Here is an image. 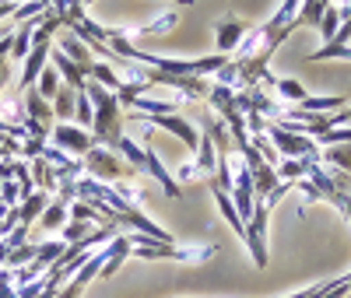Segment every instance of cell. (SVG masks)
I'll use <instances>...</instances> for the list:
<instances>
[{
	"mask_svg": "<svg viewBox=\"0 0 351 298\" xmlns=\"http://www.w3.org/2000/svg\"><path fill=\"white\" fill-rule=\"evenodd\" d=\"M77 123H81V130H92V123H95V109H92V99H88V92H77Z\"/></svg>",
	"mask_w": 351,
	"mask_h": 298,
	"instance_id": "obj_21",
	"label": "cell"
},
{
	"mask_svg": "<svg viewBox=\"0 0 351 298\" xmlns=\"http://www.w3.org/2000/svg\"><path fill=\"white\" fill-rule=\"evenodd\" d=\"M319 36H324L327 42H334V36H337V28H341V14H337V8L330 4L327 11H324V18H319Z\"/></svg>",
	"mask_w": 351,
	"mask_h": 298,
	"instance_id": "obj_20",
	"label": "cell"
},
{
	"mask_svg": "<svg viewBox=\"0 0 351 298\" xmlns=\"http://www.w3.org/2000/svg\"><path fill=\"white\" fill-rule=\"evenodd\" d=\"M267 214H271V207L256 200L253 218L246 221V246H250L256 266H267Z\"/></svg>",
	"mask_w": 351,
	"mask_h": 298,
	"instance_id": "obj_4",
	"label": "cell"
},
{
	"mask_svg": "<svg viewBox=\"0 0 351 298\" xmlns=\"http://www.w3.org/2000/svg\"><path fill=\"white\" fill-rule=\"evenodd\" d=\"M4 36H8V28H0V39H4Z\"/></svg>",
	"mask_w": 351,
	"mask_h": 298,
	"instance_id": "obj_26",
	"label": "cell"
},
{
	"mask_svg": "<svg viewBox=\"0 0 351 298\" xmlns=\"http://www.w3.org/2000/svg\"><path fill=\"white\" fill-rule=\"evenodd\" d=\"M49 42H36L32 49H28V56H25V67H21V77H18V84L21 88H32L36 81H39V74H43V67H46V60H49Z\"/></svg>",
	"mask_w": 351,
	"mask_h": 298,
	"instance_id": "obj_8",
	"label": "cell"
},
{
	"mask_svg": "<svg viewBox=\"0 0 351 298\" xmlns=\"http://www.w3.org/2000/svg\"><path fill=\"white\" fill-rule=\"evenodd\" d=\"M263 134H267V140H274V151L278 155H288V158H316L319 162V144L316 140H309L302 134H288L278 123L263 127Z\"/></svg>",
	"mask_w": 351,
	"mask_h": 298,
	"instance_id": "obj_3",
	"label": "cell"
},
{
	"mask_svg": "<svg viewBox=\"0 0 351 298\" xmlns=\"http://www.w3.org/2000/svg\"><path fill=\"white\" fill-rule=\"evenodd\" d=\"M327 8H330V0H302L299 4V28L302 25H319V18H324Z\"/></svg>",
	"mask_w": 351,
	"mask_h": 298,
	"instance_id": "obj_16",
	"label": "cell"
},
{
	"mask_svg": "<svg viewBox=\"0 0 351 298\" xmlns=\"http://www.w3.org/2000/svg\"><path fill=\"white\" fill-rule=\"evenodd\" d=\"M88 99H92V109H95V123H92V134L95 140H102L106 147H116V140L123 137V105L120 99H116V92H109V88L102 84H84Z\"/></svg>",
	"mask_w": 351,
	"mask_h": 298,
	"instance_id": "obj_1",
	"label": "cell"
},
{
	"mask_svg": "<svg viewBox=\"0 0 351 298\" xmlns=\"http://www.w3.org/2000/svg\"><path fill=\"white\" fill-rule=\"evenodd\" d=\"M344 214H348V221H351V197H348V203H344Z\"/></svg>",
	"mask_w": 351,
	"mask_h": 298,
	"instance_id": "obj_25",
	"label": "cell"
},
{
	"mask_svg": "<svg viewBox=\"0 0 351 298\" xmlns=\"http://www.w3.org/2000/svg\"><path fill=\"white\" fill-rule=\"evenodd\" d=\"M112 151H120V155L127 158V165H134V169H144V147H141V144H134L127 134H123L120 140H116V147H112Z\"/></svg>",
	"mask_w": 351,
	"mask_h": 298,
	"instance_id": "obj_18",
	"label": "cell"
},
{
	"mask_svg": "<svg viewBox=\"0 0 351 298\" xmlns=\"http://www.w3.org/2000/svg\"><path fill=\"white\" fill-rule=\"evenodd\" d=\"M141 116V112H137ZM148 123H155V127H162V130H169V134H176L180 137L190 151H197L200 147V134H197V127L190 123V119H183V116H176V112H165V116H144Z\"/></svg>",
	"mask_w": 351,
	"mask_h": 298,
	"instance_id": "obj_6",
	"label": "cell"
},
{
	"mask_svg": "<svg viewBox=\"0 0 351 298\" xmlns=\"http://www.w3.org/2000/svg\"><path fill=\"white\" fill-rule=\"evenodd\" d=\"M67 221V200H56V203H49L46 211H43V228H60Z\"/></svg>",
	"mask_w": 351,
	"mask_h": 298,
	"instance_id": "obj_19",
	"label": "cell"
},
{
	"mask_svg": "<svg viewBox=\"0 0 351 298\" xmlns=\"http://www.w3.org/2000/svg\"><path fill=\"white\" fill-rule=\"evenodd\" d=\"M319 162L324 165H337L341 172L351 175V144H330V147H319Z\"/></svg>",
	"mask_w": 351,
	"mask_h": 298,
	"instance_id": "obj_14",
	"label": "cell"
},
{
	"mask_svg": "<svg viewBox=\"0 0 351 298\" xmlns=\"http://www.w3.org/2000/svg\"><path fill=\"white\" fill-rule=\"evenodd\" d=\"M60 88H64V81H60V74H56V67H43V74H39V88H36V92H39L46 102H53Z\"/></svg>",
	"mask_w": 351,
	"mask_h": 298,
	"instance_id": "obj_17",
	"label": "cell"
},
{
	"mask_svg": "<svg viewBox=\"0 0 351 298\" xmlns=\"http://www.w3.org/2000/svg\"><path fill=\"white\" fill-rule=\"evenodd\" d=\"M56 49H60L64 56H71V60H74V64H77L84 74H92V49H88V46H84V42H81L74 32H71V36H64Z\"/></svg>",
	"mask_w": 351,
	"mask_h": 298,
	"instance_id": "obj_12",
	"label": "cell"
},
{
	"mask_svg": "<svg viewBox=\"0 0 351 298\" xmlns=\"http://www.w3.org/2000/svg\"><path fill=\"white\" fill-rule=\"evenodd\" d=\"M25 116L32 119V123H43L49 127V119H53V102H46L36 88H25Z\"/></svg>",
	"mask_w": 351,
	"mask_h": 298,
	"instance_id": "obj_11",
	"label": "cell"
},
{
	"mask_svg": "<svg viewBox=\"0 0 351 298\" xmlns=\"http://www.w3.org/2000/svg\"><path fill=\"white\" fill-rule=\"evenodd\" d=\"M250 28L239 21V18H221L218 28H215V42H218V53H236L239 42L246 39Z\"/></svg>",
	"mask_w": 351,
	"mask_h": 298,
	"instance_id": "obj_7",
	"label": "cell"
},
{
	"mask_svg": "<svg viewBox=\"0 0 351 298\" xmlns=\"http://www.w3.org/2000/svg\"><path fill=\"white\" fill-rule=\"evenodd\" d=\"M341 123H351V109L348 112H334V127H341Z\"/></svg>",
	"mask_w": 351,
	"mask_h": 298,
	"instance_id": "obj_24",
	"label": "cell"
},
{
	"mask_svg": "<svg viewBox=\"0 0 351 298\" xmlns=\"http://www.w3.org/2000/svg\"><path fill=\"white\" fill-rule=\"evenodd\" d=\"M77 112V92L74 88H60V92H56V99H53V116H60V119H71Z\"/></svg>",
	"mask_w": 351,
	"mask_h": 298,
	"instance_id": "obj_15",
	"label": "cell"
},
{
	"mask_svg": "<svg viewBox=\"0 0 351 298\" xmlns=\"http://www.w3.org/2000/svg\"><path fill=\"white\" fill-rule=\"evenodd\" d=\"M46 207H49V197H46V193H32V197H25V203L14 211V214H18V225H25V228H28V225H32V221L46 211Z\"/></svg>",
	"mask_w": 351,
	"mask_h": 298,
	"instance_id": "obj_13",
	"label": "cell"
},
{
	"mask_svg": "<svg viewBox=\"0 0 351 298\" xmlns=\"http://www.w3.org/2000/svg\"><path fill=\"white\" fill-rule=\"evenodd\" d=\"M53 67H56V74H60V81L67 84V88H74V92H84V71L74 64L71 56H64L60 49L53 53Z\"/></svg>",
	"mask_w": 351,
	"mask_h": 298,
	"instance_id": "obj_10",
	"label": "cell"
},
{
	"mask_svg": "<svg viewBox=\"0 0 351 298\" xmlns=\"http://www.w3.org/2000/svg\"><path fill=\"white\" fill-rule=\"evenodd\" d=\"M49 140L60 147V151H67L71 158H84L95 147V137L92 134L81 130V127H67V123H56V130L49 134Z\"/></svg>",
	"mask_w": 351,
	"mask_h": 298,
	"instance_id": "obj_5",
	"label": "cell"
},
{
	"mask_svg": "<svg viewBox=\"0 0 351 298\" xmlns=\"http://www.w3.org/2000/svg\"><path fill=\"white\" fill-rule=\"evenodd\" d=\"M81 165H84L88 179H95V183H112V179H127L130 175V165L123 158H116L112 147H92Z\"/></svg>",
	"mask_w": 351,
	"mask_h": 298,
	"instance_id": "obj_2",
	"label": "cell"
},
{
	"mask_svg": "<svg viewBox=\"0 0 351 298\" xmlns=\"http://www.w3.org/2000/svg\"><path fill=\"white\" fill-rule=\"evenodd\" d=\"M165 28H176V14H172V11H165V14H158L155 21H148L144 28H137V36H162Z\"/></svg>",
	"mask_w": 351,
	"mask_h": 298,
	"instance_id": "obj_22",
	"label": "cell"
},
{
	"mask_svg": "<svg viewBox=\"0 0 351 298\" xmlns=\"http://www.w3.org/2000/svg\"><path fill=\"white\" fill-rule=\"evenodd\" d=\"M92 77L102 84V88H112V92H120V77H116V71L109 67V64H92Z\"/></svg>",
	"mask_w": 351,
	"mask_h": 298,
	"instance_id": "obj_23",
	"label": "cell"
},
{
	"mask_svg": "<svg viewBox=\"0 0 351 298\" xmlns=\"http://www.w3.org/2000/svg\"><path fill=\"white\" fill-rule=\"evenodd\" d=\"M250 172H253V197H256V200H267V197L278 190V183H281L278 169L267 165V162H256Z\"/></svg>",
	"mask_w": 351,
	"mask_h": 298,
	"instance_id": "obj_9",
	"label": "cell"
}]
</instances>
